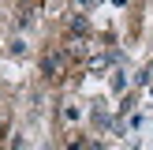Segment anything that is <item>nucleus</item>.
<instances>
[{"instance_id":"nucleus-1","label":"nucleus","mask_w":153,"mask_h":150,"mask_svg":"<svg viewBox=\"0 0 153 150\" xmlns=\"http://www.w3.org/2000/svg\"><path fill=\"white\" fill-rule=\"evenodd\" d=\"M64 64H67V56L60 49H52V52H45V60H41V68H45V75H64Z\"/></svg>"},{"instance_id":"nucleus-6","label":"nucleus","mask_w":153,"mask_h":150,"mask_svg":"<svg viewBox=\"0 0 153 150\" xmlns=\"http://www.w3.org/2000/svg\"><path fill=\"white\" fill-rule=\"evenodd\" d=\"M67 150H79V142H75V146H67Z\"/></svg>"},{"instance_id":"nucleus-3","label":"nucleus","mask_w":153,"mask_h":150,"mask_svg":"<svg viewBox=\"0 0 153 150\" xmlns=\"http://www.w3.org/2000/svg\"><path fill=\"white\" fill-rule=\"evenodd\" d=\"M108 68V56H90V71H105Z\"/></svg>"},{"instance_id":"nucleus-2","label":"nucleus","mask_w":153,"mask_h":150,"mask_svg":"<svg viewBox=\"0 0 153 150\" xmlns=\"http://www.w3.org/2000/svg\"><path fill=\"white\" fill-rule=\"evenodd\" d=\"M86 30H90L86 15H71V34H86Z\"/></svg>"},{"instance_id":"nucleus-5","label":"nucleus","mask_w":153,"mask_h":150,"mask_svg":"<svg viewBox=\"0 0 153 150\" xmlns=\"http://www.w3.org/2000/svg\"><path fill=\"white\" fill-rule=\"evenodd\" d=\"M86 150H105V146H101V142H90V146H86Z\"/></svg>"},{"instance_id":"nucleus-4","label":"nucleus","mask_w":153,"mask_h":150,"mask_svg":"<svg viewBox=\"0 0 153 150\" xmlns=\"http://www.w3.org/2000/svg\"><path fill=\"white\" fill-rule=\"evenodd\" d=\"M127 86V75L123 71H116V75H112V90H116V94H120V90H123Z\"/></svg>"}]
</instances>
